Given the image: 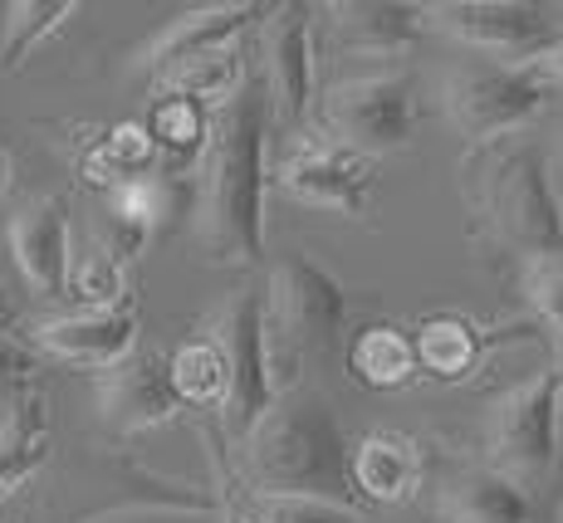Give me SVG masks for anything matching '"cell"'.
Here are the masks:
<instances>
[{"instance_id":"1","label":"cell","mask_w":563,"mask_h":523,"mask_svg":"<svg viewBox=\"0 0 563 523\" xmlns=\"http://www.w3.org/2000/svg\"><path fill=\"white\" fill-rule=\"evenodd\" d=\"M269 93L251 74L241 93L216 108L211 143L197 167L191 231L211 265L255 269L265 259V191H269Z\"/></svg>"},{"instance_id":"2","label":"cell","mask_w":563,"mask_h":523,"mask_svg":"<svg viewBox=\"0 0 563 523\" xmlns=\"http://www.w3.org/2000/svg\"><path fill=\"white\" fill-rule=\"evenodd\" d=\"M241 475L255 499L353 504V445L319 391H285L241 441Z\"/></svg>"},{"instance_id":"3","label":"cell","mask_w":563,"mask_h":523,"mask_svg":"<svg viewBox=\"0 0 563 523\" xmlns=\"http://www.w3.org/2000/svg\"><path fill=\"white\" fill-rule=\"evenodd\" d=\"M475 211L485 235L515 255L525 275L563 259V196L539 147H495L475 181Z\"/></svg>"},{"instance_id":"4","label":"cell","mask_w":563,"mask_h":523,"mask_svg":"<svg viewBox=\"0 0 563 523\" xmlns=\"http://www.w3.org/2000/svg\"><path fill=\"white\" fill-rule=\"evenodd\" d=\"M343 323H349V289L319 259L285 255L269 269L265 333H269V363H275L279 397L295 391L305 367H313L343 343Z\"/></svg>"},{"instance_id":"5","label":"cell","mask_w":563,"mask_h":523,"mask_svg":"<svg viewBox=\"0 0 563 523\" xmlns=\"http://www.w3.org/2000/svg\"><path fill=\"white\" fill-rule=\"evenodd\" d=\"M554 74L544 64H505V59H461L446 69L441 84V108L446 123L461 133L471 152H490L505 137L525 133L554 98Z\"/></svg>"},{"instance_id":"6","label":"cell","mask_w":563,"mask_h":523,"mask_svg":"<svg viewBox=\"0 0 563 523\" xmlns=\"http://www.w3.org/2000/svg\"><path fill=\"white\" fill-rule=\"evenodd\" d=\"M323 123H329L333 143H343L358 157L377 162L407 152L421 123V89L417 74L383 69L363 74V79H343L323 93Z\"/></svg>"},{"instance_id":"7","label":"cell","mask_w":563,"mask_h":523,"mask_svg":"<svg viewBox=\"0 0 563 523\" xmlns=\"http://www.w3.org/2000/svg\"><path fill=\"white\" fill-rule=\"evenodd\" d=\"M559 441H563V372L544 367V372L525 377L490 407V465L500 475L519 479V485H539L554 475L559 465Z\"/></svg>"},{"instance_id":"8","label":"cell","mask_w":563,"mask_h":523,"mask_svg":"<svg viewBox=\"0 0 563 523\" xmlns=\"http://www.w3.org/2000/svg\"><path fill=\"white\" fill-rule=\"evenodd\" d=\"M206 333L216 337V347L225 353V367H231V401L221 411V431L245 441L279 401L275 363H269V333H265V293L235 289L206 319Z\"/></svg>"},{"instance_id":"9","label":"cell","mask_w":563,"mask_h":523,"mask_svg":"<svg viewBox=\"0 0 563 523\" xmlns=\"http://www.w3.org/2000/svg\"><path fill=\"white\" fill-rule=\"evenodd\" d=\"M431 30L451 35L481 59L539 64L563 40L559 5H529V0H446L431 5Z\"/></svg>"},{"instance_id":"10","label":"cell","mask_w":563,"mask_h":523,"mask_svg":"<svg viewBox=\"0 0 563 523\" xmlns=\"http://www.w3.org/2000/svg\"><path fill=\"white\" fill-rule=\"evenodd\" d=\"M319 5H275V15L260 25V84L269 93L275 123H309L319 103Z\"/></svg>"},{"instance_id":"11","label":"cell","mask_w":563,"mask_h":523,"mask_svg":"<svg viewBox=\"0 0 563 523\" xmlns=\"http://www.w3.org/2000/svg\"><path fill=\"white\" fill-rule=\"evenodd\" d=\"M275 187L299 205L363 221L367 201H373V162L333 143V137H305L279 157Z\"/></svg>"},{"instance_id":"12","label":"cell","mask_w":563,"mask_h":523,"mask_svg":"<svg viewBox=\"0 0 563 523\" xmlns=\"http://www.w3.org/2000/svg\"><path fill=\"white\" fill-rule=\"evenodd\" d=\"M30 343L54 363L89 367V372H113L128 357L143 353V313H137V293H123L118 303L103 309H79L64 319H45L30 329Z\"/></svg>"},{"instance_id":"13","label":"cell","mask_w":563,"mask_h":523,"mask_svg":"<svg viewBox=\"0 0 563 523\" xmlns=\"http://www.w3.org/2000/svg\"><path fill=\"white\" fill-rule=\"evenodd\" d=\"M10 255L15 269L40 299H64L74 289V235L69 201L64 196H35L10 221Z\"/></svg>"},{"instance_id":"14","label":"cell","mask_w":563,"mask_h":523,"mask_svg":"<svg viewBox=\"0 0 563 523\" xmlns=\"http://www.w3.org/2000/svg\"><path fill=\"white\" fill-rule=\"evenodd\" d=\"M177 411H187V401L172 381V357L153 353V347L99 377V416L118 435L157 431L167 421H177Z\"/></svg>"},{"instance_id":"15","label":"cell","mask_w":563,"mask_h":523,"mask_svg":"<svg viewBox=\"0 0 563 523\" xmlns=\"http://www.w3.org/2000/svg\"><path fill=\"white\" fill-rule=\"evenodd\" d=\"M323 30H329V45L343 54H358V59H402L431 30V5L343 0V5H323Z\"/></svg>"},{"instance_id":"16","label":"cell","mask_w":563,"mask_h":523,"mask_svg":"<svg viewBox=\"0 0 563 523\" xmlns=\"http://www.w3.org/2000/svg\"><path fill=\"white\" fill-rule=\"evenodd\" d=\"M275 15V5H260V0H231V5H197L187 15H177L167 30L143 49V69L147 79H162L172 74L177 64L197 59V54H211V49H225V45H241L245 30L265 25Z\"/></svg>"},{"instance_id":"17","label":"cell","mask_w":563,"mask_h":523,"mask_svg":"<svg viewBox=\"0 0 563 523\" xmlns=\"http://www.w3.org/2000/svg\"><path fill=\"white\" fill-rule=\"evenodd\" d=\"M417 337V357H421V377L431 381H471L485 367L490 347L500 343V329H485V323L465 319V313H427V319L411 329Z\"/></svg>"},{"instance_id":"18","label":"cell","mask_w":563,"mask_h":523,"mask_svg":"<svg viewBox=\"0 0 563 523\" xmlns=\"http://www.w3.org/2000/svg\"><path fill=\"white\" fill-rule=\"evenodd\" d=\"M353 489L367 504H411L421 489V445L402 431H367L353 445Z\"/></svg>"},{"instance_id":"19","label":"cell","mask_w":563,"mask_h":523,"mask_svg":"<svg viewBox=\"0 0 563 523\" xmlns=\"http://www.w3.org/2000/svg\"><path fill=\"white\" fill-rule=\"evenodd\" d=\"M49 465V401L45 391L20 387L10 416L0 421V499L20 494Z\"/></svg>"},{"instance_id":"20","label":"cell","mask_w":563,"mask_h":523,"mask_svg":"<svg viewBox=\"0 0 563 523\" xmlns=\"http://www.w3.org/2000/svg\"><path fill=\"white\" fill-rule=\"evenodd\" d=\"M349 377L367 391H402L421 377L417 337L397 323H367L349 337Z\"/></svg>"},{"instance_id":"21","label":"cell","mask_w":563,"mask_h":523,"mask_svg":"<svg viewBox=\"0 0 563 523\" xmlns=\"http://www.w3.org/2000/svg\"><path fill=\"white\" fill-rule=\"evenodd\" d=\"M451 523H534V499L519 479L500 475L495 465L485 470H465L441 494Z\"/></svg>"},{"instance_id":"22","label":"cell","mask_w":563,"mask_h":523,"mask_svg":"<svg viewBox=\"0 0 563 523\" xmlns=\"http://www.w3.org/2000/svg\"><path fill=\"white\" fill-rule=\"evenodd\" d=\"M162 167V147L153 143L147 123H113L84 147V181L93 187L113 191V187H128V181H143V177H157Z\"/></svg>"},{"instance_id":"23","label":"cell","mask_w":563,"mask_h":523,"mask_svg":"<svg viewBox=\"0 0 563 523\" xmlns=\"http://www.w3.org/2000/svg\"><path fill=\"white\" fill-rule=\"evenodd\" d=\"M245 84H251V59H245V40H241V45H225V49H211V54H197V59L177 64L172 74L157 79V89L197 98L206 108H225Z\"/></svg>"},{"instance_id":"24","label":"cell","mask_w":563,"mask_h":523,"mask_svg":"<svg viewBox=\"0 0 563 523\" xmlns=\"http://www.w3.org/2000/svg\"><path fill=\"white\" fill-rule=\"evenodd\" d=\"M74 15H79V0H10V5H0V74H15Z\"/></svg>"},{"instance_id":"25","label":"cell","mask_w":563,"mask_h":523,"mask_svg":"<svg viewBox=\"0 0 563 523\" xmlns=\"http://www.w3.org/2000/svg\"><path fill=\"white\" fill-rule=\"evenodd\" d=\"M172 381H177L181 401L197 411H216L221 416L225 401H231V367H225V353L216 347L211 333L187 337L172 353Z\"/></svg>"},{"instance_id":"26","label":"cell","mask_w":563,"mask_h":523,"mask_svg":"<svg viewBox=\"0 0 563 523\" xmlns=\"http://www.w3.org/2000/svg\"><path fill=\"white\" fill-rule=\"evenodd\" d=\"M211 127H216V108L197 103V98L162 93L147 108V133L162 147V157H201L206 143H211Z\"/></svg>"},{"instance_id":"27","label":"cell","mask_w":563,"mask_h":523,"mask_svg":"<svg viewBox=\"0 0 563 523\" xmlns=\"http://www.w3.org/2000/svg\"><path fill=\"white\" fill-rule=\"evenodd\" d=\"M245 523H373L353 504H329V499H245L231 504Z\"/></svg>"},{"instance_id":"28","label":"cell","mask_w":563,"mask_h":523,"mask_svg":"<svg viewBox=\"0 0 563 523\" xmlns=\"http://www.w3.org/2000/svg\"><path fill=\"white\" fill-rule=\"evenodd\" d=\"M123 269H128L123 259H118L103 240H93L89 255L74 259V293H79V299H89V309L118 303L123 293H133V289H128V279H123Z\"/></svg>"},{"instance_id":"29","label":"cell","mask_w":563,"mask_h":523,"mask_svg":"<svg viewBox=\"0 0 563 523\" xmlns=\"http://www.w3.org/2000/svg\"><path fill=\"white\" fill-rule=\"evenodd\" d=\"M525 293H529V309H534V323L544 329L549 347H554V367L563 372V259L544 269H529Z\"/></svg>"},{"instance_id":"30","label":"cell","mask_w":563,"mask_h":523,"mask_svg":"<svg viewBox=\"0 0 563 523\" xmlns=\"http://www.w3.org/2000/svg\"><path fill=\"white\" fill-rule=\"evenodd\" d=\"M25 372H35V363H30V353L20 343H10L5 333H0V381H20Z\"/></svg>"},{"instance_id":"31","label":"cell","mask_w":563,"mask_h":523,"mask_svg":"<svg viewBox=\"0 0 563 523\" xmlns=\"http://www.w3.org/2000/svg\"><path fill=\"white\" fill-rule=\"evenodd\" d=\"M539 64H544V69L554 74V79H563V40H559V45L549 49V54H544V59H539Z\"/></svg>"},{"instance_id":"32","label":"cell","mask_w":563,"mask_h":523,"mask_svg":"<svg viewBox=\"0 0 563 523\" xmlns=\"http://www.w3.org/2000/svg\"><path fill=\"white\" fill-rule=\"evenodd\" d=\"M10 323H15V303H10V293L0 289V333H5Z\"/></svg>"},{"instance_id":"33","label":"cell","mask_w":563,"mask_h":523,"mask_svg":"<svg viewBox=\"0 0 563 523\" xmlns=\"http://www.w3.org/2000/svg\"><path fill=\"white\" fill-rule=\"evenodd\" d=\"M554 181H559V196H563V147H559V157H554Z\"/></svg>"},{"instance_id":"34","label":"cell","mask_w":563,"mask_h":523,"mask_svg":"<svg viewBox=\"0 0 563 523\" xmlns=\"http://www.w3.org/2000/svg\"><path fill=\"white\" fill-rule=\"evenodd\" d=\"M5 181H10V162H5V152H0V191H5Z\"/></svg>"},{"instance_id":"35","label":"cell","mask_w":563,"mask_h":523,"mask_svg":"<svg viewBox=\"0 0 563 523\" xmlns=\"http://www.w3.org/2000/svg\"><path fill=\"white\" fill-rule=\"evenodd\" d=\"M225 523H245L241 514H235V509H225Z\"/></svg>"},{"instance_id":"36","label":"cell","mask_w":563,"mask_h":523,"mask_svg":"<svg viewBox=\"0 0 563 523\" xmlns=\"http://www.w3.org/2000/svg\"><path fill=\"white\" fill-rule=\"evenodd\" d=\"M559 20H563V5H559Z\"/></svg>"}]
</instances>
